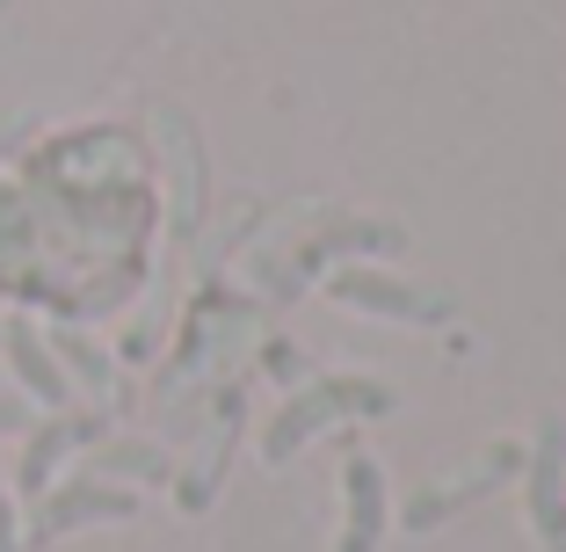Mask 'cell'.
<instances>
[{"label": "cell", "mask_w": 566, "mask_h": 552, "mask_svg": "<svg viewBox=\"0 0 566 552\" xmlns=\"http://www.w3.org/2000/svg\"><path fill=\"white\" fill-rule=\"evenodd\" d=\"M327 299L349 305V313H370V320H400V327H443L458 313L450 291H429V284H407L378 262H349V269H327Z\"/></svg>", "instance_id": "cell-2"}, {"label": "cell", "mask_w": 566, "mask_h": 552, "mask_svg": "<svg viewBox=\"0 0 566 552\" xmlns=\"http://www.w3.org/2000/svg\"><path fill=\"white\" fill-rule=\"evenodd\" d=\"M0 8H15V0H0Z\"/></svg>", "instance_id": "cell-15"}, {"label": "cell", "mask_w": 566, "mask_h": 552, "mask_svg": "<svg viewBox=\"0 0 566 552\" xmlns=\"http://www.w3.org/2000/svg\"><path fill=\"white\" fill-rule=\"evenodd\" d=\"M138 517V494L117 480H95V472H73V480L44 487L36 494V517H30V545H59L66 531L81 523H132Z\"/></svg>", "instance_id": "cell-4"}, {"label": "cell", "mask_w": 566, "mask_h": 552, "mask_svg": "<svg viewBox=\"0 0 566 552\" xmlns=\"http://www.w3.org/2000/svg\"><path fill=\"white\" fill-rule=\"evenodd\" d=\"M0 350H8V364H15L22 393H30L36 407H51V415H59V407L73 400V378L59 371V356H51V342L36 335L30 320H8V327H0Z\"/></svg>", "instance_id": "cell-9"}, {"label": "cell", "mask_w": 566, "mask_h": 552, "mask_svg": "<svg viewBox=\"0 0 566 552\" xmlns=\"http://www.w3.org/2000/svg\"><path fill=\"white\" fill-rule=\"evenodd\" d=\"M349 248H364V254H400V248H407V233H400V226H370V218H342V226H319V233H305L298 248H291L276 269H269V299H298L305 277H313L319 262H334V254H349Z\"/></svg>", "instance_id": "cell-6"}, {"label": "cell", "mask_w": 566, "mask_h": 552, "mask_svg": "<svg viewBox=\"0 0 566 552\" xmlns=\"http://www.w3.org/2000/svg\"><path fill=\"white\" fill-rule=\"evenodd\" d=\"M385 545V472L378 458L349 451L342 458V538L334 552H378Z\"/></svg>", "instance_id": "cell-8"}, {"label": "cell", "mask_w": 566, "mask_h": 552, "mask_svg": "<svg viewBox=\"0 0 566 552\" xmlns=\"http://www.w3.org/2000/svg\"><path fill=\"white\" fill-rule=\"evenodd\" d=\"M30 400H8V393H0V436H22V429H30Z\"/></svg>", "instance_id": "cell-12"}, {"label": "cell", "mask_w": 566, "mask_h": 552, "mask_svg": "<svg viewBox=\"0 0 566 552\" xmlns=\"http://www.w3.org/2000/svg\"><path fill=\"white\" fill-rule=\"evenodd\" d=\"M81 472H95V480H146V487H160V480H175V458L160 451V444H132V436H95L87 444V466Z\"/></svg>", "instance_id": "cell-10"}, {"label": "cell", "mask_w": 566, "mask_h": 552, "mask_svg": "<svg viewBox=\"0 0 566 552\" xmlns=\"http://www.w3.org/2000/svg\"><path fill=\"white\" fill-rule=\"evenodd\" d=\"M523 509L545 552H566V415H545L523 451Z\"/></svg>", "instance_id": "cell-5"}, {"label": "cell", "mask_w": 566, "mask_h": 552, "mask_svg": "<svg viewBox=\"0 0 566 552\" xmlns=\"http://www.w3.org/2000/svg\"><path fill=\"white\" fill-rule=\"evenodd\" d=\"M30 444H22V458H15V487L22 494H44L51 487V472L66 466L73 451H87L102 436V415H81V407H59V415H44V421H30Z\"/></svg>", "instance_id": "cell-7"}, {"label": "cell", "mask_w": 566, "mask_h": 552, "mask_svg": "<svg viewBox=\"0 0 566 552\" xmlns=\"http://www.w3.org/2000/svg\"><path fill=\"white\" fill-rule=\"evenodd\" d=\"M0 552H22V538H15V509H8V494H0Z\"/></svg>", "instance_id": "cell-13"}, {"label": "cell", "mask_w": 566, "mask_h": 552, "mask_svg": "<svg viewBox=\"0 0 566 552\" xmlns=\"http://www.w3.org/2000/svg\"><path fill=\"white\" fill-rule=\"evenodd\" d=\"M509 480H523V444H494V451H480L465 472L415 487V494H407V509H400V523H407V531H436V523H450L458 509L486 502V494H494V487H509Z\"/></svg>", "instance_id": "cell-3"}, {"label": "cell", "mask_w": 566, "mask_h": 552, "mask_svg": "<svg viewBox=\"0 0 566 552\" xmlns=\"http://www.w3.org/2000/svg\"><path fill=\"white\" fill-rule=\"evenodd\" d=\"M51 356H59V371H66V378H81L95 400H109V393H117V371H109V356H102L87 335H73V327H66V335H51Z\"/></svg>", "instance_id": "cell-11"}, {"label": "cell", "mask_w": 566, "mask_h": 552, "mask_svg": "<svg viewBox=\"0 0 566 552\" xmlns=\"http://www.w3.org/2000/svg\"><path fill=\"white\" fill-rule=\"evenodd\" d=\"M8 146H15V132H0V153H8Z\"/></svg>", "instance_id": "cell-14"}, {"label": "cell", "mask_w": 566, "mask_h": 552, "mask_svg": "<svg viewBox=\"0 0 566 552\" xmlns=\"http://www.w3.org/2000/svg\"><path fill=\"white\" fill-rule=\"evenodd\" d=\"M378 415H392V385L364 378V371H327V378H305L298 393L269 415V429H262V466H291V458H298L319 429H334V421H378Z\"/></svg>", "instance_id": "cell-1"}]
</instances>
